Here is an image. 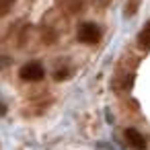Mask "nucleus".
<instances>
[{
    "label": "nucleus",
    "instance_id": "0eeeda50",
    "mask_svg": "<svg viewBox=\"0 0 150 150\" xmlns=\"http://www.w3.org/2000/svg\"><path fill=\"white\" fill-rule=\"evenodd\" d=\"M66 76H68V70H58V72L54 74V78H56V80H64Z\"/></svg>",
    "mask_w": 150,
    "mask_h": 150
},
{
    "label": "nucleus",
    "instance_id": "f03ea898",
    "mask_svg": "<svg viewBox=\"0 0 150 150\" xmlns=\"http://www.w3.org/2000/svg\"><path fill=\"white\" fill-rule=\"evenodd\" d=\"M99 37H101V31H99V27H97L95 23H84V25H80V29H78V39H80L82 43H97Z\"/></svg>",
    "mask_w": 150,
    "mask_h": 150
},
{
    "label": "nucleus",
    "instance_id": "1a4fd4ad",
    "mask_svg": "<svg viewBox=\"0 0 150 150\" xmlns=\"http://www.w3.org/2000/svg\"><path fill=\"white\" fill-rule=\"evenodd\" d=\"M8 64V60H4V58H0V66H6Z\"/></svg>",
    "mask_w": 150,
    "mask_h": 150
},
{
    "label": "nucleus",
    "instance_id": "423d86ee",
    "mask_svg": "<svg viewBox=\"0 0 150 150\" xmlns=\"http://www.w3.org/2000/svg\"><path fill=\"white\" fill-rule=\"evenodd\" d=\"M138 6H140V0H129L127 6H125V15H134L138 11Z\"/></svg>",
    "mask_w": 150,
    "mask_h": 150
},
{
    "label": "nucleus",
    "instance_id": "f257e3e1",
    "mask_svg": "<svg viewBox=\"0 0 150 150\" xmlns=\"http://www.w3.org/2000/svg\"><path fill=\"white\" fill-rule=\"evenodd\" d=\"M43 74H45V70H43V66H41L39 62H29V64H25V66L21 68V78H23V80L39 82V80L43 78Z\"/></svg>",
    "mask_w": 150,
    "mask_h": 150
},
{
    "label": "nucleus",
    "instance_id": "6e6552de",
    "mask_svg": "<svg viewBox=\"0 0 150 150\" xmlns=\"http://www.w3.org/2000/svg\"><path fill=\"white\" fill-rule=\"evenodd\" d=\"M4 113H6V107H4L2 103H0V115H4Z\"/></svg>",
    "mask_w": 150,
    "mask_h": 150
},
{
    "label": "nucleus",
    "instance_id": "39448f33",
    "mask_svg": "<svg viewBox=\"0 0 150 150\" xmlns=\"http://www.w3.org/2000/svg\"><path fill=\"white\" fill-rule=\"evenodd\" d=\"M13 4H15V0H0V17L8 15V11L13 8Z\"/></svg>",
    "mask_w": 150,
    "mask_h": 150
},
{
    "label": "nucleus",
    "instance_id": "20e7f679",
    "mask_svg": "<svg viewBox=\"0 0 150 150\" xmlns=\"http://www.w3.org/2000/svg\"><path fill=\"white\" fill-rule=\"evenodd\" d=\"M138 43H140L142 50H148V47H150V25H146V27L142 29V33H140V37H138Z\"/></svg>",
    "mask_w": 150,
    "mask_h": 150
},
{
    "label": "nucleus",
    "instance_id": "7ed1b4c3",
    "mask_svg": "<svg viewBox=\"0 0 150 150\" xmlns=\"http://www.w3.org/2000/svg\"><path fill=\"white\" fill-rule=\"evenodd\" d=\"M123 134H125V140H127V144H129L134 150H144V148H146V140H144V136H142L138 129H134V127H127Z\"/></svg>",
    "mask_w": 150,
    "mask_h": 150
}]
</instances>
